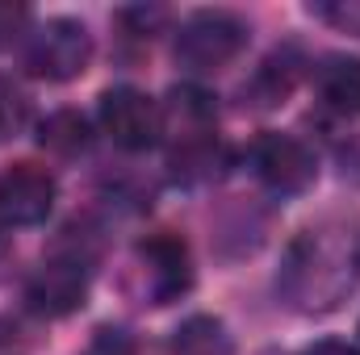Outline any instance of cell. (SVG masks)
Wrapping results in <instances>:
<instances>
[{"label":"cell","instance_id":"1","mask_svg":"<svg viewBox=\"0 0 360 355\" xmlns=\"http://www.w3.org/2000/svg\"><path fill=\"white\" fill-rule=\"evenodd\" d=\"M360 284V222L323 217L306 226L285 260L276 288L297 314H331L340 309Z\"/></svg>","mask_w":360,"mask_h":355},{"label":"cell","instance_id":"2","mask_svg":"<svg viewBox=\"0 0 360 355\" xmlns=\"http://www.w3.org/2000/svg\"><path fill=\"white\" fill-rule=\"evenodd\" d=\"M248 46V21L226 8H201L193 13L176 34V59L193 72H218L235 63Z\"/></svg>","mask_w":360,"mask_h":355},{"label":"cell","instance_id":"3","mask_svg":"<svg viewBox=\"0 0 360 355\" xmlns=\"http://www.w3.org/2000/svg\"><path fill=\"white\" fill-rule=\"evenodd\" d=\"M89 63H92V34L84 21L55 17L42 29H34L30 42H25V67L38 80L63 84V80L84 76Z\"/></svg>","mask_w":360,"mask_h":355},{"label":"cell","instance_id":"4","mask_svg":"<svg viewBox=\"0 0 360 355\" xmlns=\"http://www.w3.org/2000/svg\"><path fill=\"white\" fill-rule=\"evenodd\" d=\"M101 130L122 151H147L164 134V109L139 88H109L101 96Z\"/></svg>","mask_w":360,"mask_h":355},{"label":"cell","instance_id":"5","mask_svg":"<svg viewBox=\"0 0 360 355\" xmlns=\"http://www.w3.org/2000/svg\"><path fill=\"white\" fill-rule=\"evenodd\" d=\"M89 297V264L80 255H55L25 280V301L30 309L46 318H68L84 305Z\"/></svg>","mask_w":360,"mask_h":355},{"label":"cell","instance_id":"6","mask_svg":"<svg viewBox=\"0 0 360 355\" xmlns=\"http://www.w3.org/2000/svg\"><path fill=\"white\" fill-rule=\"evenodd\" d=\"M252 163L272 192H306L319 176L310 147L293 134H260L252 147Z\"/></svg>","mask_w":360,"mask_h":355},{"label":"cell","instance_id":"7","mask_svg":"<svg viewBox=\"0 0 360 355\" xmlns=\"http://www.w3.org/2000/svg\"><path fill=\"white\" fill-rule=\"evenodd\" d=\"M55 209V176L38 163H13L0 176V222L38 226Z\"/></svg>","mask_w":360,"mask_h":355},{"label":"cell","instance_id":"8","mask_svg":"<svg viewBox=\"0 0 360 355\" xmlns=\"http://www.w3.org/2000/svg\"><path fill=\"white\" fill-rule=\"evenodd\" d=\"M139 264H143V280H147V297L151 305H168L180 293H188L193 284V264H188V247L172 230L151 234L147 243H139Z\"/></svg>","mask_w":360,"mask_h":355},{"label":"cell","instance_id":"9","mask_svg":"<svg viewBox=\"0 0 360 355\" xmlns=\"http://www.w3.org/2000/svg\"><path fill=\"white\" fill-rule=\"evenodd\" d=\"M214 96L205 88H193V84H180L168 92V105H164V126L176 130V147L184 142H201V138H214Z\"/></svg>","mask_w":360,"mask_h":355},{"label":"cell","instance_id":"10","mask_svg":"<svg viewBox=\"0 0 360 355\" xmlns=\"http://www.w3.org/2000/svg\"><path fill=\"white\" fill-rule=\"evenodd\" d=\"M319 92L335 113H360V59H331L319 72Z\"/></svg>","mask_w":360,"mask_h":355},{"label":"cell","instance_id":"11","mask_svg":"<svg viewBox=\"0 0 360 355\" xmlns=\"http://www.w3.org/2000/svg\"><path fill=\"white\" fill-rule=\"evenodd\" d=\"M89 121H84V113H76V109H59V113H51L46 121H42V130H38V142L46 147V151H55V155H80L84 147H89Z\"/></svg>","mask_w":360,"mask_h":355},{"label":"cell","instance_id":"12","mask_svg":"<svg viewBox=\"0 0 360 355\" xmlns=\"http://www.w3.org/2000/svg\"><path fill=\"white\" fill-rule=\"evenodd\" d=\"M176 355H231V339L214 318H188L172 339Z\"/></svg>","mask_w":360,"mask_h":355},{"label":"cell","instance_id":"13","mask_svg":"<svg viewBox=\"0 0 360 355\" xmlns=\"http://www.w3.org/2000/svg\"><path fill=\"white\" fill-rule=\"evenodd\" d=\"M25 117H30V100H25V92L17 88L13 80H0V142L13 138V134L25 126Z\"/></svg>","mask_w":360,"mask_h":355},{"label":"cell","instance_id":"14","mask_svg":"<svg viewBox=\"0 0 360 355\" xmlns=\"http://www.w3.org/2000/svg\"><path fill=\"white\" fill-rule=\"evenodd\" d=\"M80 355H134V339L122 326H101Z\"/></svg>","mask_w":360,"mask_h":355},{"label":"cell","instance_id":"15","mask_svg":"<svg viewBox=\"0 0 360 355\" xmlns=\"http://www.w3.org/2000/svg\"><path fill=\"white\" fill-rule=\"evenodd\" d=\"M21 25H25V8H21V4H0V46H4L8 38H17Z\"/></svg>","mask_w":360,"mask_h":355},{"label":"cell","instance_id":"16","mask_svg":"<svg viewBox=\"0 0 360 355\" xmlns=\"http://www.w3.org/2000/svg\"><path fill=\"white\" fill-rule=\"evenodd\" d=\"M122 17H126V21H139L134 34H147V29H155V25L164 21V8H151V13H147V8H130V13H122ZM147 38H151V34H147Z\"/></svg>","mask_w":360,"mask_h":355},{"label":"cell","instance_id":"17","mask_svg":"<svg viewBox=\"0 0 360 355\" xmlns=\"http://www.w3.org/2000/svg\"><path fill=\"white\" fill-rule=\"evenodd\" d=\"M327 17H331V21H340L344 29L360 34V4H340V8H327Z\"/></svg>","mask_w":360,"mask_h":355},{"label":"cell","instance_id":"18","mask_svg":"<svg viewBox=\"0 0 360 355\" xmlns=\"http://www.w3.org/2000/svg\"><path fill=\"white\" fill-rule=\"evenodd\" d=\"M302 355H360L352 343H340V339H323V343H314V347H306Z\"/></svg>","mask_w":360,"mask_h":355},{"label":"cell","instance_id":"19","mask_svg":"<svg viewBox=\"0 0 360 355\" xmlns=\"http://www.w3.org/2000/svg\"><path fill=\"white\" fill-rule=\"evenodd\" d=\"M8 255H13V251H8V243H4V234H0V276H4V267H8Z\"/></svg>","mask_w":360,"mask_h":355}]
</instances>
